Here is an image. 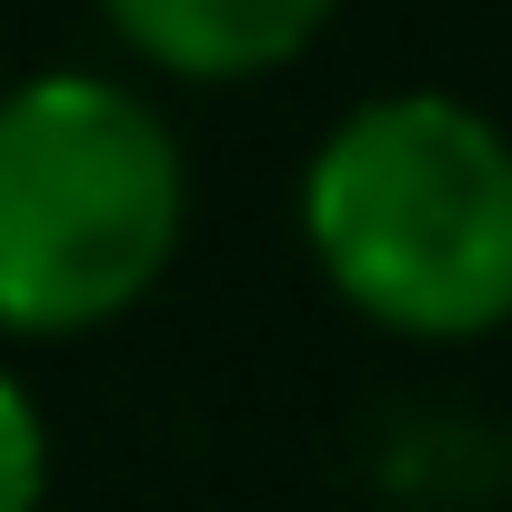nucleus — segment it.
I'll return each instance as SVG.
<instances>
[{
	"instance_id": "obj_4",
	"label": "nucleus",
	"mask_w": 512,
	"mask_h": 512,
	"mask_svg": "<svg viewBox=\"0 0 512 512\" xmlns=\"http://www.w3.org/2000/svg\"><path fill=\"white\" fill-rule=\"evenodd\" d=\"M41 502H51V422L31 382L0 362V512H41Z\"/></svg>"
},
{
	"instance_id": "obj_2",
	"label": "nucleus",
	"mask_w": 512,
	"mask_h": 512,
	"mask_svg": "<svg viewBox=\"0 0 512 512\" xmlns=\"http://www.w3.org/2000/svg\"><path fill=\"white\" fill-rule=\"evenodd\" d=\"M191 231V151L111 71L0 91V332L81 342L161 292Z\"/></svg>"
},
{
	"instance_id": "obj_1",
	"label": "nucleus",
	"mask_w": 512,
	"mask_h": 512,
	"mask_svg": "<svg viewBox=\"0 0 512 512\" xmlns=\"http://www.w3.org/2000/svg\"><path fill=\"white\" fill-rule=\"evenodd\" d=\"M302 241L332 302L402 342L512 322V131L462 91H372L302 161Z\"/></svg>"
},
{
	"instance_id": "obj_3",
	"label": "nucleus",
	"mask_w": 512,
	"mask_h": 512,
	"mask_svg": "<svg viewBox=\"0 0 512 512\" xmlns=\"http://www.w3.org/2000/svg\"><path fill=\"white\" fill-rule=\"evenodd\" d=\"M91 11L111 21V41L171 81H262L282 61H302L342 0H91Z\"/></svg>"
}]
</instances>
